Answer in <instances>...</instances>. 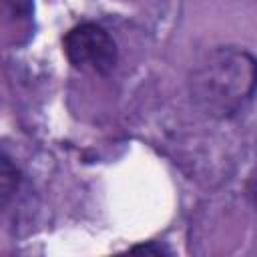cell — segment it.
I'll return each mask as SVG.
<instances>
[{"instance_id": "cell-1", "label": "cell", "mask_w": 257, "mask_h": 257, "mask_svg": "<svg viewBox=\"0 0 257 257\" xmlns=\"http://www.w3.org/2000/svg\"><path fill=\"white\" fill-rule=\"evenodd\" d=\"M257 92V58L237 46H217L193 68L189 94L211 118L239 114Z\"/></svg>"}, {"instance_id": "cell-2", "label": "cell", "mask_w": 257, "mask_h": 257, "mask_svg": "<svg viewBox=\"0 0 257 257\" xmlns=\"http://www.w3.org/2000/svg\"><path fill=\"white\" fill-rule=\"evenodd\" d=\"M68 62L84 72L108 74L116 66L118 50L112 36L94 22H82L70 28L62 40Z\"/></svg>"}, {"instance_id": "cell-3", "label": "cell", "mask_w": 257, "mask_h": 257, "mask_svg": "<svg viewBox=\"0 0 257 257\" xmlns=\"http://www.w3.org/2000/svg\"><path fill=\"white\" fill-rule=\"evenodd\" d=\"M16 187H18V169L12 165L8 155L2 153V159H0V195H2V205L8 203V199L16 191Z\"/></svg>"}, {"instance_id": "cell-4", "label": "cell", "mask_w": 257, "mask_h": 257, "mask_svg": "<svg viewBox=\"0 0 257 257\" xmlns=\"http://www.w3.org/2000/svg\"><path fill=\"white\" fill-rule=\"evenodd\" d=\"M2 2L16 20H28L34 12V0H2Z\"/></svg>"}, {"instance_id": "cell-5", "label": "cell", "mask_w": 257, "mask_h": 257, "mask_svg": "<svg viewBox=\"0 0 257 257\" xmlns=\"http://www.w3.org/2000/svg\"><path fill=\"white\" fill-rule=\"evenodd\" d=\"M131 253H145V255H167L169 249H165L163 245L157 243H147V245H137L131 249Z\"/></svg>"}, {"instance_id": "cell-6", "label": "cell", "mask_w": 257, "mask_h": 257, "mask_svg": "<svg viewBox=\"0 0 257 257\" xmlns=\"http://www.w3.org/2000/svg\"><path fill=\"white\" fill-rule=\"evenodd\" d=\"M247 195H249L251 205H253V207H255V211H257V177L249 183V187H247Z\"/></svg>"}]
</instances>
